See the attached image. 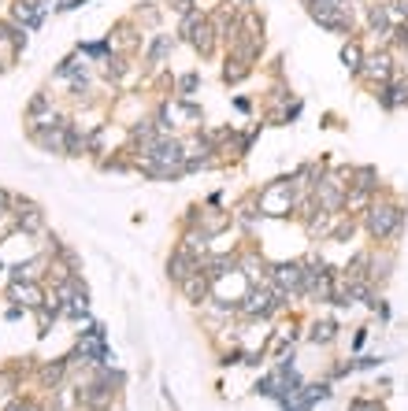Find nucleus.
Here are the masks:
<instances>
[{"label": "nucleus", "mask_w": 408, "mask_h": 411, "mask_svg": "<svg viewBox=\"0 0 408 411\" xmlns=\"http://www.w3.org/2000/svg\"><path fill=\"white\" fill-rule=\"evenodd\" d=\"M334 337H338V322L334 319H316L312 330H308V341L312 344H331Z\"/></svg>", "instance_id": "nucleus-12"}, {"label": "nucleus", "mask_w": 408, "mask_h": 411, "mask_svg": "<svg viewBox=\"0 0 408 411\" xmlns=\"http://www.w3.org/2000/svg\"><path fill=\"white\" fill-rule=\"evenodd\" d=\"M11 297L19 300V308H26V311H34V308L45 304V293H41L38 282H11Z\"/></svg>", "instance_id": "nucleus-10"}, {"label": "nucleus", "mask_w": 408, "mask_h": 411, "mask_svg": "<svg viewBox=\"0 0 408 411\" xmlns=\"http://www.w3.org/2000/svg\"><path fill=\"white\" fill-rule=\"evenodd\" d=\"M368 26H371V34H375V38L390 41V30H394V15H390V8L382 4V0H371V4H368Z\"/></svg>", "instance_id": "nucleus-8"}, {"label": "nucleus", "mask_w": 408, "mask_h": 411, "mask_svg": "<svg viewBox=\"0 0 408 411\" xmlns=\"http://www.w3.org/2000/svg\"><path fill=\"white\" fill-rule=\"evenodd\" d=\"M82 4H86V0H67V4H63V8L71 11V8H82Z\"/></svg>", "instance_id": "nucleus-27"}, {"label": "nucleus", "mask_w": 408, "mask_h": 411, "mask_svg": "<svg viewBox=\"0 0 408 411\" xmlns=\"http://www.w3.org/2000/svg\"><path fill=\"white\" fill-rule=\"evenodd\" d=\"M67 367H71V364H67V356H63V359H56V364H48V367H41V378H45V382H48V385H53V389H56V385H60V378H63V374H67Z\"/></svg>", "instance_id": "nucleus-18"}, {"label": "nucleus", "mask_w": 408, "mask_h": 411, "mask_svg": "<svg viewBox=\"0 0 408 411\" xmlns=\"http://www.w3.org/2000/svg\"><path fill=\"white\" fill-rule=\"evenodd\" d=\"M341 63L356 74V71H360V63H364V48L356 41H346V45H341Z\"/></svg>", "instance_id": "nucleus-15"}, {"label": "nucleus", "mask_w": 408, "mask_h": 411, "mask_svg": "<svg viewBox=\"0 0 408 411\" xmlns=\"http://www.w3.org/2000/svg\"><path fill=\"white\" fill-rule=\"evenodd\" d=\"M245 74H249V63H241V60H226V67H223V81L231 86V81H241Z\"/></svg>", "instance_id": "nucleus-19"}, {"label": "nucleus", "mask_w": 408, "mask_h": 411, "mask_svg": "<svg viewBox=\"0 0 408 411\" xmlns=\"http://www.w3.org/2000/svg\"><path fill=\"white\" fill-rule=\"evenodd\" d=\"M178 249H186L189 256H197V259H201V256L208 252V234H204V230H201V234H186Z\"/></svg>", "instance_id": "nucleus-17"}, {"label": "nucleus", "mask_w": 408, "mask_h": 411, "mask_svg": "<svg viewBox=\"0 0 408 411\" xmlns=\"http://www.w3.org/2000/svg\"><path fill=\"white\" fill-rule=\"evenodd\" d=\"M256 204L264 215H290L297 208V178H279V182L264 186L256 196Z\"/></svg>", "instance_id": "nucleus-2"}, {"label": "nucleus", "mask_w": 408, "mask_h": 411, "mask_svg": "<svg viewBox=\"0 0 408 411\" xmlns=\"http://www.w3.org/2000/svg\"><path fill=\"white\" fill-rule=\"evenodd\" d=\"M394 56L386 52V48H379V52H371V56H364V63H360V71H356V78H371L375 86H382V81H394Z\"/></svg>", "instance_id": "nucleus-4"}, {"label": "nucleus", "mask_w": 408, "mask_h": 411, "mask_svg": "<svg viewBox=\"0 0 408 411\" xmlns=\"http://www.w3.org/2000/svg\"><path fill=\"white\" fill-rule=\"evenodd\" d=\"M201 86V74L197 71H189V74H178V81H175V89H178V96H189L193 89Z\"/></svg>", "instance_id": "nucleus-20"}, {"label": "nucleus", "mask_w": 408, "mask_h": 411, "mask_svg": "<svg viewBox=\"0 0 408 411\" xmlns=\"http://www.w3.org/2000/svg\"><path fill=\"white\" fill-rule=\"evenodd\" d=\"M11 204H15V201H11V196H8L4 189H0V219H4L8 211H11Z\"/></svg>", "instance_id": "nucleus-25"}, {"label": "nucleus", "mask_w": 408, "mask_h": 411, "mask_svg": "<svg viewBox=\"0 0 408 411\" xmlns=\"http://www.w3.org/2000/svg\"><path fill=\"white\" fill-rule=\"evenodd\" d=\"M171 48H175V38L171 34H156L153 45H149V52H145V63H153V67H156V63H163V56H167Z\"/></svg>", "instance_id": "nucleus-13"}, {"label": "nucleus", "mask_w": 408, "mask_h": 411, "mask_svg": "<svg viewBox=\"0 0 408 411\" xmlns=\"http://www.w3.org/2000/svg\"><path fill=\"white\" fill-rule=\"evenodd\" d=\"M11 19L23 23V30H38L45 23V11L38 8V0H15V4H11Z\"/></svg>", "instance_id": "nucleus-9"}, {"label": "nucleus", "mask_w": 408, "mask_h": 411, "mask_svg": "<svg viewBox=\"0 0 408 411\" xmlns=\"http://www.w3.org/2000/svg\"><path fill=\"white\" fill-rule=\"evenodd\" d=\"M15 223H19L23 234H41L45 230V211L30 201H15Z\"/></svg>", "instance_id": "nucleus-6"}, {"label": "nucleus", "mask_w": 408, "mask_h": 411, "mask_svg": "<svg viewBox=\"0 0 408 411\" xmlns=\"http://www.w3.org/2000/svg\"><path fill=\"white\" fill-rule=\"evenodd\" d=\"M231 4H241V8H249V4H253V0H231Z\"/></svg>", "instance_id": "nucleus-28"}, {"label": "nucleus", "mask_w": 408, "mask_h": 411, "mask_svg": "<svg viewBox=\"0 0 408 411\" xmlns=\"http://www.w3.org/2000/svg\"><path fill=\"white\" fill-rule=\"evenodd\" d=\"M211 286H216V282H211V278L204 274V267H201V271H193V274H189V278H186V282L178 286V289L186 293V300H193V304H204V300H211Z\"/></svg>", "instance_id": "nucleus-7"}, {"label": "nucleus", "mask_w": 408, "mask_h": 411, "mask_svg": "<svg viewBox=\"0 0 408 411\" xmlns=\"http://www.w3.org/2000/svg\"><path fill=\"white\" fill-rule=\"evenodd\" d=\"M201 267H204V274L211 278V282H219L223 274H231V271L238 267V259H234V256H208Z\"/></svg>", "instance_id": "nucleus-11"}, {"label": "nucleus", "mask_w": 408, "mask_h": 411, "mask_svg": "<svg viewBox=\"0 0 408 411\" xmlns=\"http://www.w3.org/2000/svg\"><path fill=\"white\" fill-rule=\"evenodd\" d=\"M349 411H382V407L375 404V400H364V397H356V400L349 404Z\"/></svg>", "instance_id": "nucleus-23"}, {"label": "nucleus", "mask_w": 408, "mask_h": 411, "mask_svg": "<svg viewBox=\"0 0 408 411\" xmlns=\"http://www.w3.org/2000/svg\"><path fill=\"white\" fill-rule=\"evenodd\" d=\"M78 56L108 60V56H111V38H104V41H89V45H78Z\"/></svg>", "instance_id": "nucleus-16"}, {"label": "nucleus", "mask_w": 408, "mask_h": 411, "mask_svg": "<svg viewBox=\"0 0 408 411\" xmlns=\"http://www.w3.org/2000/svg\"><path fill=\"white\" fill-rule=\"evenodd\" d=\"M390 45L401 48V52H408V19L404 23H394V30H390Z\"/></svg>", "instance_id": "nucleus-21"}, {"label": "nucleus", "mask_w": 408, "mask_h": 411, "mask_svg": "<svg viewBox=\"0 0 408 411\" xmlns=\"http://www.w3.org/2000/svg\"><path fill=\"white\" fill-rule=\"evenodd\" d=\"M45 111H48V96L38 93L34 101H30V119H38V115H45Z\"/></svg>", "instance_id": "nucleus-22"}, {"label": "nucleus", "mask_w": 408, "mask_h": 411, "mask_svg": "<svg viewBox=\"0 0 408 411\" xmlns=\"http://www.w3.org/2000/svg\"><path fill=\"white\" fill-rule=\"evenodd\" d=\"M268 282L275 286V289H282L286 297L293 300V297H301L304 293V263H275V267H268Z\"/></svg>", "instance_id": "nucleus-3"}, {"label": "nucleus", "mask_w": 408, "mask_h": 411, "mask_svg": "<svg viewBox=\"0 0 408 411\" xmlns=\"http://www.w3.org/2000/svg\"><path fill=\"white\" fill-rule=\"evenodd\" d=\"M364 226H368V234L375 241H390V237H397L401 230H404V208L394 204V201H371L368 211H364Z\"/></svg>", "instance_id": "nucleus-1"}, {"label": "nucleus", "mask_w": 408, "mask_h": 411, "mask_svg": "<svg viewBox=\"0 0 408 411\" xmlns=\"http://www.w3.org/2000/svg\"><path fill=\"white\" fill-rule=\"evenodd\" d=\"M304 4H308V0H304Z\"/></svg>", "instance_id": "nucleus-29"}, {"label": "nucleus", "mask_w": 408, "mask_h": 411, "mask_svg": "<svg viewBox=\"0 0 408 411\" xmlns=\"http://www.w3.org/2000/svg\"><path fill=\"white\" fill-rule=\"evenodd\" d=\"M193 271H201V259L189 256L186 249H175V252L167 256V278H171L175 286H182Z\"/></svg>", "instance_id": "nucleus-5"}, {"label": "nucleus", "mask_w": 408, "mask_h": 411, "mask_svg": "<svg viewBox=\"0 0 408 411\" xmlns=\"http://www.w3.org/2000/svg\"><path fill=\"white\" fill-rule=\"evenodd\" d=\"M8 411H38V407H34V404H11Z\"/></svg>", "instance_id": "nucleus-26"}, {"label": "nucleus", "mask_w": 408, "mask_h": 411, "mask_svg": "<svg viewBox=\"0 0 408 411\" xmlns=\"http://www.w3.org/2000/svg\"><path fill=\"white\" fill-rule=\"evenodd\" d=\"M349 186L375 193V189H379V171H375V167H353V182Z\"/></svg>", "instance_id": "nucleus-14"}, {"label": "nucleus", "mask_w": 408, "mask_h": 411, "mask_svg": "<svg viewBox=\"0 0 408 411\" xmlns=\"http://www.w3.org/2000/svg\"><path fill=\"white\" fill-rule=\"evenodd\" d=\"M193 4H197V0H171V8H175L178 15H186V11H193Z\"/></svg>", "instance_id": "nucleus-24"}]
</instances>
